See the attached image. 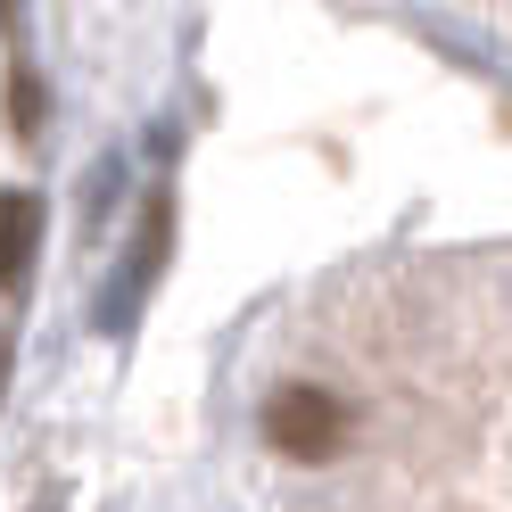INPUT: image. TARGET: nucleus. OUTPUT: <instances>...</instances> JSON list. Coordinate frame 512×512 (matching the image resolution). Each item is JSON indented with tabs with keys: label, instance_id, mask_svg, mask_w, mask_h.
Returning <instances> with one entry per match:
<instances>
[{
	"label": "nucleus",
	"instance_id": "f257e3e1",
	"mask_svg": "<svg viewBox=\"0 0 512 512\" xmlns=\"http://www.w3.org/2000/svg\"><path fill=\"white\" fill-rule=\"evenodd\" d=\"M265 438H273V455H290V463H331L347 446V405L331 389H314V380H290V389H273V405H265Z\"/></svg>",
	"mask_w": 512,
	"mask_h": 512
},
{
	"label": "nucleus",
	"instance_id": "f03ea898",
	"mask_svg": "<svg viewBox=\"0 0 512 512\" xmlns=\"http://www.w3.org/2000/svg\"><path fill=\"white\" fill-rule=\"evenodd\" d=\"M42 248V199L34 190H0V290H25Z\"/></svg>",
	"mask_w": 512,
	"mask_h": 512
},
{
	"label": "nucleus",
	"instance_id": "7ed1b4c3",
	"mask_svg": "<svg viewBox=\"0 0 512 512\" xmlns=\"http://www.w3.org/2000/svg\"><path fill=\"white\" fill-rule=\"evenodd\" d=\"M9 124H17V133H34V124H42V83H9Z\"/></svg>",
	"mask_w": 512,
	"mask_h": 512
},
{
	"label": "nucleus",
	"instance_id": "20e7f679",
	"mask_svg": "<svg viewBox=\"0 0 512 512\" xmlns=\"http://www.w3.org/2000/svg\"><path fill=\"white\" fill-rule=\"evenodd\" d=\"M0 389H9V331H0Z\"/></svg>",
	"mask_w": 512,
	"mask_h": 512
},
{
	"label": "nucleus",
	"instance_id": "39448f33",
	"mask_svg": "<svg viewBox=\"0 0 512 512\" xmlns=\"http://www.w3.org/2000/svg\"><path fill=\"white\" fill-rule=\"evenodd\" d=\"M0 25H17V0H0Z\"/></svg>",
	"mask_w": 512,
	"mask_h": 512
}]
</instances>
